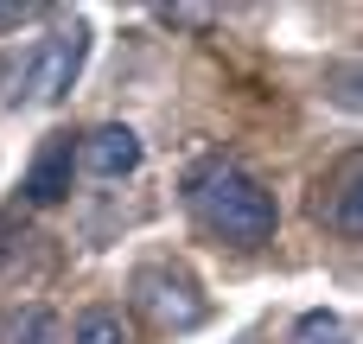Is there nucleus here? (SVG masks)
Here are the masks:
<instances>
[{
    "label": "nucleus",
    "instance_id": "f03ea898",
    "mask_svg": "<svg viewBox=\"0 0 363 344\" xmlns=\"http://www.w3.org/2000/svg\"><path fill=\"white\" fill-rule=\"evenodd\" d=\"M83 57H89V26H83V19L45 32V38L19 57V70H13V64L0 70V83H19V89L6 96V109H13V102H64V96L77 89V77H83Z\"/></svg>",
    "mask_w": 363,
    "mask_h": 344
},
{
    "label": "nucleus",
    "instance_id": "423d86ee",
    "mask_svg": "<svg viewBox=\"0 0 363 344\" xmlns=\"http://www.w3.org/2000/svg\"><path fill=\"white\" fill-rule=\"evenodd\" d=\"M70 172H77V140L70 134H45V147H38L32 172H26V198L32 204H57L70 192Z\"/></svg>",
    "mask_w": 363,
    "mask_h": 344
},
{
    "label": "nucleus",
    "instance_id": "0eeeda50",
    "mask_svg": "<svg viewBox=\"0 0 363 344\" xmlns=\"http://www.w3.org/2000/svg\"><path fill=\"white\" fill-rule=\"evenodd\" d=\"M70 344H134V326H128L115 306H89V313H77Z\"/></svg>",
    "mask_w": 363,
    "mask_h": 344
},
{
    "label": "nucleus",
    "instance_id": "9d476101",
    "mask_svg": "<svg viewBox=\"0 0 363 344\" xmlns=\"http://www.w3.org/2000/svg\"><path fill=\"white\" fill-rule=\"evenodd\" d=\"M26 19H38V6H32V0H19V6H0V32H13V26H26Z\"/></svg>",
    "mask_w": 363,
    "mask_h": 344
},
{
    "label": "nucleus",
    "instance_id": "20e7f679",
    "mask_svg": "<svg viewBox=\"0 0 363 344\" xmlns=\"http://www.w3.org/2000/svg\"><path fill=\"white\" fill-rule=\"evenodd\" d=\"M77 166L96 172V179H128L140 166V134L128 121H102V128H89L77 140Z\"/></svg>",
    "mask_w": 363,
    "mask_h": 344
},
{
    "label": "nucleus",
    "instance_id": "f257e3e1",
    "mask_svg": "<svg viewBox=\"0 0 363 344\" xmlns=\"http://www.w3.org/2000/svg\"><path fill=\"white\" fill-rule=\"evenodd\" d=\"M185 192H191V211L204 217V230H217L223 243H236V249L274 243L281 204H274V192H268L255 172H242L236 160H204V166L185 179Z\"/></svg>",
    "mask_w": 363,
    "mask_h": 344
},
{
    "label": "nucleus",
    "instance_id": "39448f33",
    "mask_svg": "<svg viewBox=\"0 0 363 344\" xmlns=\"http://www.w3.org/2000/svg\"><path fill=\"white\" fill-rule=\"evenodd\" d=\"M319 217H325V230H338V236H363V160L357 153H345L338 166H332V179L319 185Z\"/></svg>",
    "mask_w": 363,
    "mask_h": 344
},
{
    "label": "nucleus",
    "instance_id": "1a4fd4ad",
    "mask_svg": "<svg viewBox=\"0 0 363 344\" xmlns=\"http://www.w3.org/2000/svg\"><path fill=\"white\" fill-rule=\"evenodd\" d=\"M294 344H351V326L338 313H306L294 326Z\"/></svg>",
    "mask_w": 363,
    "mask_h": 344
},
{
    "label": "nucleus",
    "instance_id": "7ed1b4c3",
    "mask_svg": "<svg viewBox=\"0 0 363 344\" xmlns=\"http://www.w3.org/2000/svg\"><path fill=\"white\" fill-rule=\"evenodd\" d=\"M128 300H134V313H140L147 326H160V332H191V326H204V313H211V300L198 294V281H191L179 262H140L134 281H128Z\"/></svg>",
    "mask_w": 363,
    "mask_h": 344
},
{
    "label": "nucleus",
    "instance_id": "6e6552de",
    "mask_svg": "<svg viewBox=\"0 0 363 344\" xmlns=\"http://www.w3.org/2000/svg\"><path fill=\"white\" fill-rule=\"evenodd\" d=\"M6 344H64L57 313H51V306H26V313L6 326Z\"/></svg>",
    "mask_w": 363,
    "mask_h": 344
}]
</instances>
